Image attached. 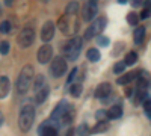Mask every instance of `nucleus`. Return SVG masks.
Segmentation results:
<instances>
[{
    "label": "nucleus",
    "mask_w": 151,
    "mask_h": 136,
    "mask_svg": "<svg viewBox=\"0 0 151 136\" xmlns=\"http://www.w3.org/2000/svg\"><path fill=\"white\" fill-rule=\"evenodd\" d=\"M35 119V107L32 104L23 106L20 117H18V127L21 132H29Z\"/></svg>",
    "instance_id": "obj_2"
},
{
    "label": "nucleus",
    "mask_w": 151,
    "mask_h": 136,
    "mask_svg": "<svg viewBox=\"0 0 151 136\" xmlns=\"http://www.w3.org/2000/svg\"><path fill=\"white\" fill-rule=\"evenodd\" d=\"M112 91V85L107 83V82H103V83H100L97 86V89H95V97L97 98H106Z\"/></svg>",
    "instance_id": "obj_12"
},
{
    "label": "nucleus",
    "mask_w": 151,
    "mask_h": 136,
    "mask_svg": "<svg viewBox=\"0 0 151 136\" xmlns=\"http://www.w3.org/2000/svg\"><path fill=\"white\" fill-rule=\"evenodd\" d=\"M109 129V122H106V121H98L97 124H95V127L92 129V132L94 133H101V132H106Z\"/></svg>",
    "instance_id": "obj_22"
},
{
    "label": "nucleus",
    "mask_w": 151,
    "mask_h": 136,
    "mask_svg": "<svg viewBox=\"0 0 151 136\" xmlns=\"http://www.w3.org/2000/svg\"><path fill=\"white\" fill-rule=\"evenodd\" d=\"M79 9V3L77 2H70L67 5V9H65V15H74Z\"/></svg>",
    "instance_id": "obj_23"
},
{
    "label": "nucleus",
    "mask_w": 151,
    "mask_h": 136,
    "mask_svg": "<svg viewBox=\"0 0 151 136\" xmlns=\"http://www.w3.org/2000/svg\"><path fill=\"white\" fill-rule=\"evenodd\" d=\"M127 23L132 24V26H136V24L139 23V15H137L136 12H130V14H127Z\"/></svg>",
    "instance_id": "obj_28"
},
{
    "label": "nucleus",
    "mask_w": 151,
    "mask_h": 136,
    "mask_svg": "<svg viewBox=\"0 0 151 136\" xmlns=\"http://www.w3.org/2000/svg\"><path fill=\"white\" fill-rule=\"evenodd\" d=\"M147 85H148V80L145 77H139V79H137V89L145 91L147 89Z\"/></svg>",
    "instance_id": "obj_32"
},
{
    "label": "nucleus",
    "mask_w": 151,
    "mask_h": 136,
    "mask_svg": "<svg viewBox=\"0 0 151 136\" xmlns=\"http://www.w3.org/2000/svg\"><path fill=\"white\" fill-rule=\"evenodd\" d=\"M9 29H11V23L9 21H3L2 24H0V32L2 33H8Z\"/></svg>",
    "instance_id": "obj_35"
},
{
    "label": "nucleus",
    "mask_w": 151,
    "mask_h": 136,
    "mask_svg": "<svg viewBox=\"0 0 151 136\" xmlns=\"http://www.w3.org/2000/svg\"><path fill=\"white\" fill-rule=\"evenodd\" d=\"M9 52V42L8 41H2L0 42V53L2 55H8Z\"/></svg>",
    "instance_id": "obj_34"
},
{
    "label": "nucleus",
    "mask_w": 151,
    "mask_h": 136,
    "mask_svg": "<svg viewBox=\"0 0 151 136\" xmlns=\"http://www.w3.org/2000/svg\"><path fill=\"white\" fill-rule=\"evenodd\" d=\"M70 92L73 97H79L80 92H82V85L80 83H73V86L70 88Z\"/></svg>",
    "instance_id": "obj_29"
},
{
    "label": "nucleus",
    "mask_w": 151,
    "mask_h": 136,
    "mask_svg": "<svg viewBox=\"0 0 151 136\" xmlns=\"http://www.w3.org/2000/svg\"><path fill=\"white\" fill-rule=\"evenodd\" d=\"M106 115H107L109 119H116L122 115V109H121V106H112L106 112Z\"/></svg>",
    "instance_id": "obj_17"
},
{
    "label": "nucleus",
    "mask_w": 151,
    "mask_h": 136,
    "mask_svg": "<svg viewBox=\"0 0 151 136\" xmlns=\"http://www.w3.org/2000/svg\"><path fill=\"white\" fill-rule=\"evenodd\" d=\"M124 70H125V64H124V60H122V62H116V64H115V67H113V71H115L116 74L124 73Z\"/></svg>",
    "instance_id": "obj_33"
},
{
    "label": "nucleus",
    "mask_w": 151,
    "mask_h": 136,
    "mask_svg": "<svg viewBox=\"0 0 151 136\" xmlns=\"http://www.w3.org/2000/svg\"><path fill=\"white\" fill-rule=\"evenodd\" d=\"M40 135L41 136H56L58 132H56L55 126H52L50 122H45V124H42L40 127Z\"/></svg>",
    "instance_id": "obj_13"
},
{
    "label": "nucleus",
    "mask_w": 151,
    "mask_h": 136,
    "mask_svg": "<svg viewBox=\"0 0 151 136\" xmlns=\"http://www.w3.org/2000/svg\"><path fill=\"white\" fill-rule=\"evenodd\" d=\"M44 86H47V85H45L44 76H42V74H38V76H36V80H35V86H33V88H35V92H38L40 89H42Z\"/></svg>",
    "instance_id": "obj_21"
},
{
    "label": "nucleus",
    "mask_w": 151,
    "mask_h": 136,
    "mask_svg": "<svg viewBox=\"0 0 151 136\" xmlns=\"http://www.w3.org/2000/svg\"><path fill=\"white\" fill-rule=\"evenodd\" d=\"M50 71H52V76H53V77L64 76L65 71H67V60H65V58L56 56V58L53 59L52 65H50Z\"/></svg>",
    "instance_id": "obj_6"
},
{
    "label": "nucleus",
    "mask_w": 151,
    "mask_h": 136,
    "mask_svg": "<svg viewBox=\"0 0 151 136\" xmlns=\"http://www.w3.org/2000/svg\"><path fill=\"white\" fill-rule=\"evenodd\" d=\"M67 107H68V103H67V101H60V103L55 107L53 114H52V119H50V122H53L55 127H56V126H60L62 117H64V114H65Z\"/></svg>",
    "instance_id": "obj_8"
},
{
    "label": "nucleus",
    "mask_w": 151,
    "mask_h": 136,
    "mask_svg": "<svg viewBox=\"0 0 151 136\" xmlns=\"http://www.w3.org/2000/svg\"><path fill=\"white\" fill-rule=\"evenodd\" d=\"M132 100H133V103H134V104H139L142 100H145V91L137 89V91L134 92V95L132 97Z\"/></svg>",
    "instance_id": "obj_25"
},
{
    "label": "nucleus",
    "mask_w": 151,
    "mask_h": 136,
    "mask_svg": "<svg viewBox=\"0 0 151 136\" xmlns=\"http://www.w3.org/2000/svg\"><path fill=\"white\" fill-rule=\"evenodd\" d=\"M73 119H74V107L68 106L67 110H65V114H64V117H62L60 124H70V122H73Z\"/></svg>",
    "instance_id": "obj_18"
},
{
    "label": "nucleus",
    "mask_w": 151,
    "mask_h": 136,
    "mask_svg": "<svg viewBox=\"0 0 151 136\" xmlns=\"http://www.w3.org/2000/svg\"><path fill=\"white\" fill-rule=\"evenodd\" d=\"M97 11H98V6H97V2L94 0H89L86 2L85 6H83V14H82V18L85 21H91L95 15H97Z\"/></svg>",
    "instance_id": "obj_9"
},
{
    "label": "nucleus",
    "mask_w": 151,
    "mask_h": 136,
    "mask_svg": "<svg viewBox=\"0 0 151 136\" xmlns=\"http://www.w3.org/2000/svg\"><path fill=\"white\" fill-rule=\"evenodd\" d=\"M136 62H137V55L134 52L127 53V56H125V59H124V64L125 65H134Z\"/></svg>",
    "instance_id": "obj_24"
},
{
    "label": "nucleus",
    "mask_w": 151,
    "mask_h": 136,
    "mask_svg": "<svg viewBox=\"0 0 151 136\" xmlns=\"http://www.w3.org/2000/svg\"><path fill=\"white\" fill-rule=\"evenodd\" d=\"M86 58L89 59L91 62H97V60H100L101 55H100V50H97V48H89L86 53Z\"/></svg>",
    "instance_id": "obj_20"
},
{
    "label": "nucleus",
    "mask_w": 151,
    "mask_h": 136,
    "mask_svg": "<svg viewBox=\"0 0 151 136\" xmlns=\"http://www.w3.org/2000/svg\"><path fill=\"white\" fill-rule=\"evenodd\" d=\"M53 56V47L50 44H44L40 50H38V62L40 64H47Z\"/></svg>",
    "instance_id": "obj_10"
},
{
    "label": "nucleus",
    "mask_w": 151,
    "mask_h": 136,
    "mask_svg": "<svg viewBox=\"0 0 151 136\" xmlns=\"http://www.w3.org/2000/svg\"><path fill=\"white\" fill-rule=\"evenodd\" d=\"M104 27H106V18H104V17L97 18V20L91 24V26L86 29V32H85V40L89 41V40L95 38L98 33H101V32L104 30Z\"/></svg>",
    "instance_id": "obj_4"
},
{
    "label": "nucleus",
    "mask_w": 151,
    "mask_h": 136,
    "mask_svg": "<svg viewBox=\"0 0 151 136\" xmlns=\"http://www.w3.org/2000/svg\"><path fill=\"white\" fill-rule=\"evenodd\" d=\"M53 36H55V24L52 21H45L41 29V40L44 42H48L50 40H53Z\"/></svg>",
    "instance_id": "obj_11"
},
{
    "label": "nucleus",
    "mask_w": 151,
    "mask_h": 136,
    "mask_svg": "<svg viewBox=\"0 0 151 136\" xmlns=\"http://www.w3.org/2000/svg\"><path fill=\"white\" fill-rule=\"evenodd\" d=\"M144 112L147 117L151 118V98L150 97H145V100H144Z\"/></svg>",
    "instance_id": "obj_30"
},
{
    "label": "nucleus",
    "mask_w": 151,
    "mask_h": 136,
    "mask_svg": "<svg viewBox=\"0 0 151 136\" xmlns=\"http://www.w3.org/2000/svg\"><path fill=\"white\" fill-rule=\"evenodd\" d=\"M136 77H139V73H137V71H132V73H127V74H124V76L118 77L116 79V83L118 85H127L132 80H134Z\"/></svg>",
    "instance_id": "obj_14"
},
{
    "label": "nucleus",
    "mask_w": 151,
    "mask_h": 136,
    "mask_svg": "<svg viewBox=\"0 0 151 136\" xmlns=\"http://www.w3.org/2000/svg\"><path fill=\"white\" fill-rule=\"evenodd\" d=\"M144 38H145V27H142V26L136 27V30H134V42L141 44L144 41Z\"/></svg>",
    "instance_id": "obj_19"
},
{
    "label": "nucleus",
    "mask_w": 151,
    "mask_h": 136,
    "mask_svg": "<svg viewBox=\"0 0 151 136\" xmlns=\"http://www.w3.org/2000/svg\"><path fill=\"white\" fill-rule=\"evenodd\" d=\"M151 15V2H147L145 5H144V11L141 12V15H139V20L142 18V20H145V18H148Z\"/></svg>",
    "instance_id": "obj_26"
},
{
    "label": "nucleus",
    "mask_w": 151,
    "mask_h": 136,
    "mask_svg": "<svg viewBox=\"0 0 151 136\" xmlns=\"http://www.w3.org/2000/svg\"><path fill=\"white\" fill-rule=\"evenodd\" d=\"M77 135H79V136H89V135H91L89 126H88V124H80V126L77 127Z\"/></svg>",
    "instance_id": "obj_27"
},
{
    "label": "nucleus",
    "mask_w": 151,
    "mask_h": 136,
    "mask_svg": "<svg viewBox=\"0 0 151 136\" xmlns=\"http://www.w3.org/2000/svg\"><path fill=\"white\" fill-rule=\"evenodd\" d=\"M35 40V32L32 27H24L21 29V32L18 33L17 36V41H18V45L23 47V48H26V47H30L32 42Z\"/></svg>",
    "instance_id": "obj_5"
},
{
    "label": "nucleus",
    "mask_w": 151,
    "mask_h": 136,
    "mask_svg": "<svg viewBox=\"0 0 151 136\" xmlns=\"http://www.w3.org/2000/svg\"><path fill=\"white\" fill-rule=\"evenodd\" d=\"M97 44L100 47H106V45H109V38L107 36H103V35H98L97 36Z\"/></svg>",
    "instance_id": "obj_31"
},
{
    "label": "nucleus",
    "mask_w": 151,
    "mask_h": 136,
    "mask_svg": "<svg viewBox=\"0 0 151 136\" xmlns=\"http://www.w3.org/2000/svg\"><path fill=\"white\" fill-rule=\"evenodd\" d=\"M65 136H76V130L68 129V132H67V135H65Z\"/></svg>",
    "instance_id": "obj_37"
},
{
    "label": "nucleus",
    "mask_w": 151,
    "mask_h": 136,
    "mask_svg": "<svg viewBox=\"0 0 151 136\" xmlns=\"http://www.w3.org/2000/svg\"><path fill=\"white\" fill-rule=\"evenodd\" d=\"M2 122H3V115H2V112H0V126H2Z\"/></svg>",
    "instance_id": "obj_39"
},
{
    "label": "nucleus",
    "mask_w": 151,
    "mask_h": 136,
    "mask_svg": "<svg viewBox=\"0 0 151 136\" xmlns=\"http://www.w3.org/2000/svg\"><path fill=\"white\" fill-rule=\"evenodd\" d=\"M76 74H77V68H73V71L70 73V77H68V83L73 82V79L76 77Z\"/></svg>",
    "instance_id": "obj_36"
},
{
    "label": "nucleus",
    "mask_w": 151,
    "mask_h": 136,
    "mask_svg": "<svg viewBox=\"0 0 151 136\" xmlns=\"http://www.w3.org/2000/svg\"><path fill=\"white\" fill-rule=\"evenodd\" d=\"M33 76H35V71H33V67L30 65H24L18 74V79H17V83H15V89L18 94H24L27 92V89L30 88L32 85V80H33Z\"/></svg>",
    "instance_id": "obj_1"
},
{
    "label": "nucleus",
    "mask_w": 151,
    "mask_h": 136,
    "mask_svg": "<svg viewBox=\"0 0 151 136\" xmlns=\"http://www.w3.org/2000/svg\"><path fill=\"white\" fill-rule=\"evenodd\" d=\"M141 5H142L141 0H136V2H133V6H141Z\"/></svg>",
    "instance_id": "obj_38"
},
{
    "label": "nucleus",
    "mask_w": 151,
    "mask_h": 136,
    "mask_svg": "<svg viewBox=\"0 0 151 136\" xmlns=\"http://www.w3.org/2000/svg\"><path fill=\"white\" fill-rule=\"evenodd\" d=\"M58 24H59L60 30L64 32L65 35H71L73 30L77 29V21H74V15H64V17H60Z\"/></svg>",
    "instance_id": "obj_7"
},
{
    "label": "nucleus",
    "mask_w": 151,
    "mask_h": 136,
    "mask_svg": "<svg viewBox=\"0 0 151 136\" xmlns=\"http://www.w3.org/2000/svg\"><path fill=\"white\" fill-rule=\"evenodd\" d=\"M47 97H48V86H44L42 89H40L38 92H35V101H36V104L44 103Z\"/></svg>",
    "instance_id": "obj_16"
},
{
    "label": "nucleus",
    "mask_w": 151,
    "mask_h": 136,
    "mask_svg": "<svg viewBox=\"0 0 151 136\" xmlns=\"http://www.w3.org/2000/svg\"><path fill=\"white\" fill-rule=\"evenodd\" d=\"M80 50H82V38H77V36L71 38L64 45V53H65L68 60H76L77 59V56L80 55Z\"/></svg>",
    "instance_id": "obj_3"
},
{
    "label": "nucleus",
    "mask_w": 151,
    "mask_h": 136,
    "mask_svg": "<svg viewBox=\"0 0 151 136\" xmlns=\"http://www.w3.org/2000/svg\"><path fill=\"white\" fill-rule=\"evenodd\" d=\"M9 79L5 77V76H0V98H5L9 92Z\"/></svg>",
    "instance_id": "obj_15"
}]
</instances>
